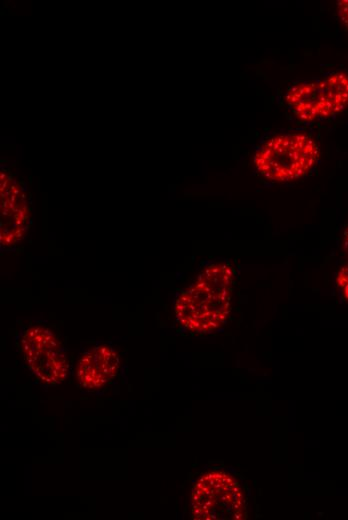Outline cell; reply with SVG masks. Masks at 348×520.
I'll list each match as a JSON object with an SVG mask.
<instances>
[{
	"label": "cell",
	"mask_w": 348,
	"mask_h": 520,
	"mask_svg": "<svg viewBox=\"0 0 348 520\" xmlns=\"http://www.w3.org/2000/svg\"><path fill=\"white\" fill-rule=\"evenodd\" d=\"M284 99L302 122L332 117L348 107V73L337 71L319 80L299 82Z\"/></svg>",
	"instance_id": "cell-3"
},
{
	"label": "cell",
	"mask_w": 348,
	"mask_h": 520,
	"mask_svg": "<svg viewBox=\"0 0 348 520\" xmlns=\"http://www.w3.org/2000/svg\"><path fill=\"white\" fill-rule=\"evenodd\" d=\"M15 342L24 363L39 382L56 385L66 378L68 354L49 327L42 324L26 326L20 330Z\"/></svg>",
	"instance_id": "cell-4"
},
{
	"label": "cell",
	"mask_w": 348,
	"mask_h": 520,
	"mask_svg": "<svg viewBox=\"0 0 348 520\" xmlns=\"http://www.w3.org/2000/svg\"><path fill=\"white\" fill-rule=\"evenodd\" d=\"M191 513L199 520L244 519V497L238 482L221 471L204 474L192 489Z\"/></svg>",
	"instance_id": "cell-5"
},
{
	"label": "cell",
	"mask_w": 348,
	"mask_h": 520,
	"mask_svg": "<svg viewBox=\"0 0 348 520\" xmlns=\"http://www.w3.org/2000/svg\"><path fill=\"white\" fill-rule=\"evenodd\" d=\"M338 14L341 21L348 29V0H341L337 2Z\"/></svg>",
	"instance_id": "cell-8"
},
{
	"label": "cell",
	"mask_w": 348,
	"mask_h": 520,
	"mask_svg": "<svg viewBox=\"0 0 348 520\" xmlns=\"http://www.w3.org/2000/svg\"><path fill=\"white\" fill-rule=\"evenodd\" d=\"M233 270L228 263L207 265L175 300L178 323L191 332L208 333L221 327L230 312Z\"/></svg>",
	"instance_id": "cell-1"
},
{
	"label": "cell",
	"mask_w": 348,
	"mask_h": 520,
	"mask_svg": "<svg viewBox=\"0 0 348 520\" xmlns=\"http://www.w3.org/2000/svg\"><path fill=\"white\" fill-rule=\"evenodd\" d=\"M319 156V146L311 135L285 133L270 137L256 152L254 164L266 179L289 182L310 172Z\"/></svg>",
	"instance_id": "cell-2"
},
{
	"label": "cell",
	"mask_w": 348,
	"mask_h": 520,
	"mask_svg": "<svg viewBox=\"0 0 348 520\" xmlns=\"http://www.w3.org/2000/svg\"><path fill=\"white\" fill-rule=\"evenodd\" d=\"M343 249H344V252L348 255V227L346 228V230L344 232Z\"/></svg>",
	"instance_id": "cell-9"
},
{
	"label": "cell",
	"mask_w": 348,
	"mask_h": 520,
	"mask_svg": "<svg viewBox=\"0 0 348 520\" xmlns=\"http://www.w3.org/2000/svg\"><path fill=\"white\" fill-rule=\"evenodd\" d=\"M119 365L116 349L109 343H98L80 355L76 367L78 383L86 390L101 388L116 376Z\"/></svg>",
	"instance_id": "cell-7"
},
{
	"label": "cell",
	"mask_w": 348,
	"mask_h": 520,
	"mask_svg": "<svg viewBox=\"0 0 348 520\" xmlns=\"http://www.w3.org/2000/svg\"><path fill=\"white\" fill-rule=\"evenodd\" d=\"M11 180V177H7L4 172L1 173L0 247L2 252L14 250L29 229L26 196Z\"/></svg>",
	"instance_id": "cell-6"
}]
</instances>
